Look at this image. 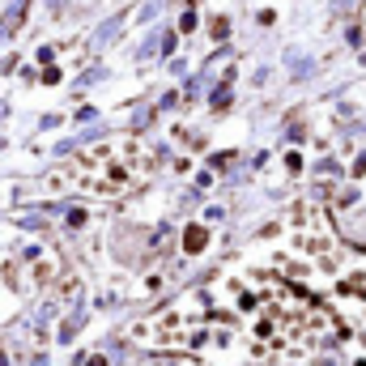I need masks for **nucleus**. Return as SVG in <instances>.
Wrapping results in <instances>:
<instances>
[{
    "instance_id": "obj_1",
    "label": "nucleus",
    "mask_w": 366,
    "mask_h": 366,
    "mask_svg": "<svg viewBox=\"0 0 366 366\" xmlns=\"http://www.w3.org/2000/svg\"><path fill=\"white\" fill-rule=\"evenodd\" d=\"M136 175H141V145H132V141L99 145V150L85 154L81 166H77V179L94 192V196H115V192L132 187Z\"/></svg>"
}]
</instances>
